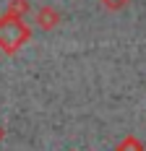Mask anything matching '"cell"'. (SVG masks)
I'll return each instance as SVG.
<instances>
[{
	"instance_id": "obj_3",
	"label": "cell",
	"mask_w": 146,
	"mask_h": 151,
	"mask_svg": "<svg viewBox=\"0 0 146 151\" xmlns=\"http://www.w3.org/2000/svg\"><path fill=\"white\" fill-rule=\"evenodd\" d=\"M29 11H31V3H29V0H11L8 8H5V13H8V16H18V18H24Z\"/></svg>"
},
{
	"instance_id": "obj_2",
	"label": "cell",
	"mask_w": 146,
	"mask_h": 151,
	"mask_svg": "<svg viewBox=\"0 0 146 151\" xmlns=\"http://www.w3.org/2000/svg\"><path fill=\"white\" fill-rule=\"evenodd\" d=\"M34 24H37L42 31H52L60 24V11L52 8V5H42V8L34 13Z\"/></svg>"
},
{
	"instance_id": "obj_5",
	"label": "cell",
	"mask_w": 146,
	"mask_h": 151,
	"mask_svg": "<svg viewBox=\"0 0 146 151\" xmlns=\"http://www.w3.org/2000/svg\"><path fill=\"white\" fill-rule=\"evenodd\" d=\"M99 3H102L107 11H120V8H123V5H128L131 0H99Z\"/></svg>"
},
{
	"instance_id": "obj_6",
	"label": "cell",
	"mask_w": 146,
	"mask_h": 151,
	"mask_svg": "<svg viewBox=\"0 0 146 151\" xmlns=\"http://www.w3.org/2000/svg\"><path fill=\"white\" fill-rule=\"evenodd\" d=\"M3 138H5V128L0 125V141H3Z\"/></svg>"
},
{
	"instance_id": "obj_1",
	"label": "cell",
	"mask_w": 146,
	"mask_h": 151,
	"mask_svg": "<svg viewBox=\"0 0 146 151\" xmlns=\"http://www.w3.org/2000/svg\"><path fill=\"white\" fill-rule=\"evenodd\" d=\"M31 39V26L18 16H0V50L5 55H16Z\"/></svg>"
},
{
	"instance_id": "obj_4",
	"label": "cell",
	"mask_w": 146,
	"mask_h": 151,
	"mask_svg": "<svg viewBox=\"0 0 146 151\" xmlns=\"http://www.w3.org/2000/svg\"><path fill=\"white\" fill-rule=\"evenodd\" d=\"M115 151H144V143H141L138 138H133V136H125L115 146Z\"/></svg>"
}]
</instances>
